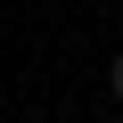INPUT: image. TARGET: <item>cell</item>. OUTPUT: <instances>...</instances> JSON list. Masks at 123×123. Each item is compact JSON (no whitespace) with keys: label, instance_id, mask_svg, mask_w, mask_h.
<instances>
[{"label":"cell","instance_id":"cell-1","mask_svg":"<svg viewBox=\"0 0 123 123\" xmlns=\"http://www.w3.org/2000/svg\"><path fill=\"white\" fill-rule=\"evenodd\" d=\"M107 98H123V49L107 57Z\"/></svg>","mask_w":123,"mask_h":123},{"label":"cell","instance_id":"cell-2","mask_svg":"<svg viewBox=\"0 0 123 123\" xmlns=\"http://www.w3.org/2000/svg\"><path fill=\"white\" fill-rule=\"evenodd\" d=\"M98 123H123V115H98Z\"/></svg>","mask_w":123,"mask_h":123}]
</instances>
